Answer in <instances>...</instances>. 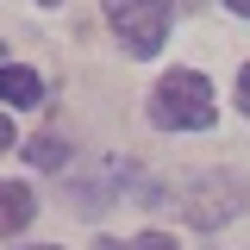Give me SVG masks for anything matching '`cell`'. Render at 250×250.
I'll use <instances>...</instances> for the list:
<instances>
[{
  "mask_svg": "<svg viewBox=\"0 0 250 250\" xmlns=\"http://www.w3.org/2000/svg\"><path fill=\"white\" fill-rule=\"evenodd\" d=\"M25 156L38 163V169H62V163H69V144H62L57 131H38V138L25 144Z\"/></svg>",
  "mask_w": 250,
  "mask_h": 250,
  "instance_id": "obj_7",
  "label": "cell"
},
{
  "mask_svg": "<svg viewBox=\"0 0 250 250\" xmlns=\"http://www.w3.org/2000/svg\"><path fill=\"white\" fill-rule=\"evenodd\" d=\"M219 119V100H213V82L194 75V69H175L150 88V125L156 131H207Z\"/></svg>",
  "mask_w": 250,
  "mask_h": 250,
  "instance_id": "obj_1",
  "label": "cell"
},
{
  "mask_svg": "<svg viewBox=\"0 0 250 250\" xmlns=\"http://www.w3.org/2000/svg\"><path fill=\"white\" fill-rule=\"evenodd\" d=\"M38 6H57V0H38Z\"/></svg>",
  "mask_w": 250,
  "mask_h": 250,
  "instance_id": "obj_13",
  "label": "cell"
},
{
  "mask_svg": "<svg viewBox=\"0 0 250 250\" xmlns=\"http://www.w3.org/2000/svg\"><path fill=\"white\" fill-rule=\"evenodd\" d=\"M31 250H62V244H31Z\"/></svg>",
  "mask_w": 250,
  "mask_h": 250,
  "instance_id": "obj_12",
  "label": "cell"
},
{
  "mask_svg": "<svg viewBox=\"0 0 250 250\" xmlns=\"http://www.w3.org/2000/svg\"><path fill=\"white\" fill-rule=\"evenodd\" d=\"M225 6H231V13H238V19H250V0H225Z\"/></svg>",
  "mask_w": 250,
  "mask_h": 250,
  "instance_id": "obj_11",
  "label": "cell"
},
{
  "mask_svg": "<svg viewBox=\"0 0 250 250\" xmlns=\"http://www.w3.org/2000/svg\"><path fill=\"white\" fill-rule=\"evenodd\" d=\"M125 250H175V238H163V231H138Z\"/></svg>",
  "mask_w": 250,
  "mask_h": 250,
  "instance_id": "obj_8",
  "label": "cell"
},
{
  "mask_svg": "<svg viewBox=\"0 0 250 250\" xmlns=\"http://www.w3.org/2000/svg\"><path fill=\"white\" fill-rule=\"evenodd\" d=\"M125 188H131V163L125 156H94V163H82L69 175V207L94 219V213H106L113 200H125Z\"/></svg>",
  "mask_w": 250,
  "mask_h": 250,
  "instance_id": "obj_4",
  "label": "cell"
},
{
  "mask_svg": "<svg viewBox=\"0 0 250 250\" xmlns=\"http://www.w3.org/2000/svg\"><path fill=\"white\" fill-rule=\"evenodd\" d=\"M244 207H250V182L231 175V169H207V175H194L182 188V219L194 231H219L225 219H238Z\"/></svg>",
  "mask_w": 250,
  "mask_h": 250,
  "instance_id": "obj_2",
  "label": "cell"
},
{
  "mask_svg": "<svg viewBox=\"0 0 250 250\" xmlns=\"http://www.w3.org/2000/svg\"><path fill=\"white\" fill-rule=\"evenodd\" d=\"M13 150V119H6V113H0V156Z\"/></svg>",
  "mask_w": 250,
  "mask_h": 250,
  "instance_id": "obj_10",
  "label": "cell"
},
{
  "mask_svg": "<svg viewBox=\"0 0 250 250\" xmlns=\"http://www.w3.org/2000/svg\"><path fill=\"white\" fill-rule=\"evenodd\" d=\"M31 219H38V194L25 182H0V238H19Z\"/></svg>",
  "mask_w": 250,
  "mask_h": 250,
  "instance_id": "obj_5",
  "label": "cell"
},
{
  "mask_svg": "<svg viewBox=\"0 0 250 250\" xmlns=\"http://www.w3.org/2000/svg\"><path fill=\"white\" fill-rule=\"evenodd\" d=\"M238 113H244V119H250V62H244V69H238Z\"/></svg>",
  "mask_w": 250,
  "mask_h": 250,
  "instance_id": "obj_9",
  "label": "cell"
},
{
  "mask_svg": "<svg viewBox=\"0 0 250 250\" xmlns=\"http://www.w3.org/2000/svg\"><path fill=\"white\" fill-rule=\"evenodd\" d=\"M0 100L6 106H38L44 100V82L31 69H19V62H0Z\"/></svg>",
  "mask_w": 250,
  "mask_h": 250,
  "instance_id": "obj_6",
  "label": "cell"
},
{
  "mask_svg": "<svg viewBox=\"0 0 250 250\" xmlns=\"http://www.w3.org/2000/svg\"><path fill=\"white\" fill-rule=\"evenodd\" d=\"M106 25L119 31L125 57H156L169 38V0H100Z\"/></svg>",
  "mask_w": 250,
  "mask_h": 250,
  "instance_id": "obj_3",
  "label": "cell"
}]
</instances>
